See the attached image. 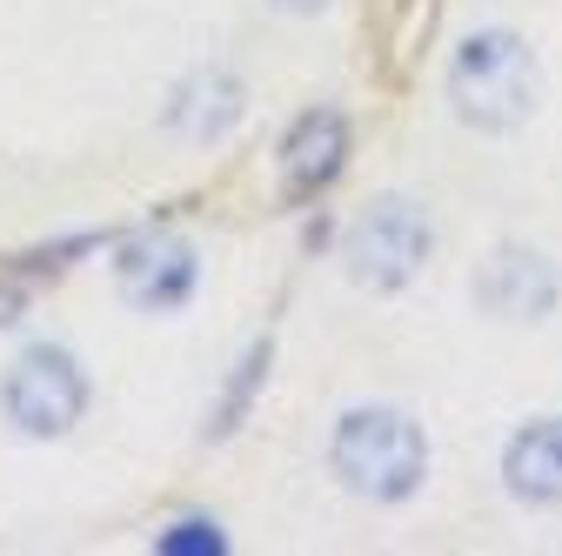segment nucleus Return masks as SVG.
Masks as SVG:
<instances>
[{
	"mask_svg": "<svg viewBox=\"0 0 562 556\" xmlns=\"http://www.w3.org/2000/svg\"><path fill=\"white\" fill-rule=\"evenodd\" d=\"M536 94H542V75H536V54L522 34L509 27H482L456 47V67H449V101L469 127L482 134H509L536 114Z\"/></svg>",
	"mask_w": 562,
	"mask_h": 556,
	"instance_id": "nucleus-1",
	"label": "nucleus"
},
{
	"mask_svg": "<svg viewBox=\"0 0 562 556\" xmlns=\"http://www.w3.org/2000/svg\"><path fill=\"white\" fill-rule=\"evenodd\" d=\"M335 476L369 503H408L429 476V436H422L402 409H348L328 443Z\"/></svg>",
	"mask_w": 562,
	"mask_h": 556,
	"instance_id": "nucleus-2",
	"label": "nucleus"
},
{
	"mask_svg": "<svg viewBox=\"0 0 562 556\" xmlns=\"http://www.w3.org/2000/svg\"><path fill=\"white\" fill-rule=\"evenodd\" d=\"M0 409L21 436H67L88 415V376L60 342H34L0 382Z\"/></svg>",
	"mask_w": 562,
	"mask_h": 556,
	"instance_id": "nucleus-3",
	"label": "nucleus"
},
{
	"mask_svg": "<svg viewBox=\"0 0 562 556\" xmlns=\"http://www.w3.org/2000/svg\"><path fill=\"white\" fill-rule=\"evenodd\" d=\"M429 248H436L429 215H422L408 194H382L369 215L348 229V275H356L362 289H402L408 275L429 262Z\"/></svg>",
	"mask_w": 562,
	"mask_h": 556,
	"instance_id": "nucleus-4",
	"label": "nucleus"
},
{
	"mask_svg": "<svg viewBox=\"0 0 562 556\" xmlns=\"http://www.w3.org/2000/svg\"><path fill=\"white\" fill-rule=\"evenodd\" d=\"M194 282H201V262H194V248L181 235H134L114 255V289H121L127 309L168 315V309H181L194 296Z\"/></svg>",
	"mask_w": 562,
	"mask_h": 556,
	"instance_id": "nucleus-5",
	"label": "nucleus"
},
{
	"mask_svg": "<svg viewBox=\"0 0 562 556\" xmlns=\"http://www.w3.org/2000/svg\"><path fill=\"white\" fill-rule=\"evenodd\" d=\"M555 296H562V275L536 248H496L475 275V302L503 322H542L555 309Z\"/></svg>",
	"mask_w": 562,
	"mask_h": 556,
	"instance_id": "nucleus-6",
	"label": "nucleus"
},
{
	"mask_svg": "<svg viewBox=\"0 0 562 556\" xmlns=\"http://www.w3.org/2000/svg\"><path fill=\"white\" fill-rule=\"evenodd\" d=\"M341 162H348V121L335 108H308L281 142V201L322 194L341 175Z\"/></svg>",
	"mask_w": 562,
	"mask_h": 556,
	"instance_id": "nucleus-7",
	"label": "nucleus"
},
{
	"mask_svg": "<svg viewBox=\"0 0 562 556\" xmlns=\"http://www.w3.org/2000/svg\"><path fill=\"white\" fill-rule=\"evenodd\" d=\"M503 482L516 503H562V415L522 423L503 449Z\"/></svg>",
	"mask_w": 562,
	"mask_h": 556,
	"instance_id": "nucleus-8",
	"label": "nucleus"
},
{
	"mask_svg": "<svg viewBox=\"0 0 562 556\" xmlns=\"http://www.w3.org/2000/svg\"><path fill=\"white\" fill-rule=\"evenodd\" d=\"M241 121V81L228 75V67H207V75H194L175 108H168V127L194 134V142H222V134Z\"/></svg>",
	"mask_w": 562,
	"mask_h": 556,
	"instance_id": "nucleus-9",
	"label": "nucleus"
},
{
	"mask_svg": "<svg viewBox=\"0 0 562 556\" xmlns=\"http://www.w3.org/2000/svg\"><path fill=\"white\" fill-rule=\"evenodd\" d=\"M261 382H268V342H248L241 363H235V382H228V389H222V402H215V423H207V436H235Z\"/></svg>",
	"mask_w": 562,
	"mask_h": 556,
	"instance_id": "nucleus-10",
	"label": "nucleus"
},
{
	"mask_svg": "<svg viewBox=\"0 0 562 556\" xmlns=\"http://www.w3.org/2000/svg\"><path fill=\"white\" fill-rule=\"evenodd\" d=\"M155 549H161V556H222V530L207 523V516H188V523L161 530Z\"/></svg>",
	"mask_w": 562,
	"mask_h": 556,
	"instance_id": "nucleus-11",
	"label": "nucleus"
},
{
	"mask_svg": "<svg viewBox=\"0 0 562 556\" xmlns=\"http://www.w3.org/2000/svg\"><path fill=\"white\" fill-rule=\"evenodd\" d=\"M268 8H281V14H315V8H328V0H268Z\"/></svg>",
	"mask_w": 562,
	"mask_h": 556,
	"instance_id": "nucleus-12",
	"label": "nucleus"
},
{
	"mask_svg": "<svg viewBox=\"0 0 562 556\" xmlns=\"http://www.w3.org/2000/svg\"><path fill=\"white\" fill-rule=\"evenodd\" d=\"M14 302H21L14 289H0V322H14Z\"/></svg>",
	"mask_w": 562,
	"mask_h": 556,
	"instance_id": "nucleus-13",
	"label": "nucleus"
}]
</instances>
